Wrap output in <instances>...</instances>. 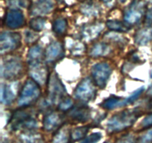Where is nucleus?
<instances>
[{
	"instance_id": "nucleus-1",
	"label": "nucleus",
	"mask_w": 152,
	"mask_h": 143,
	"mask_svg": "<svg viewBox=\"0 0 152 143\" xmlns=\"http://www.w3.org/2000/svg\"><path fill=\"white\" fill-rule=\"evenodd\" d=\"M9 125L13 130L34 132L38 128L37 112L28 107H20L13 113Z\"/></svg>"
},
{
	"instance_id": "nucleus-2",
	"label": "nucleus",
	"mask_w": 152,
	"mask_h": 143,
	"mask_svg": "<svg viewBox=\"0 0 152 143\" xmlns=\"http://www.w3.org/2000/svg\"><path fill=\"white\" fill-rule=\"evenodd\" d=\"M141 116V111L137 109L125 110L111 116L107 122V130L110 133L123 131L132 127Z\"/></svg>"
},
{
	"instance_id": "nucleus-3",
	"label": "nucleus",
	"mask_w": 152,
	"mask_h": 143,
	"mask_svg": "<svg viewBox=\"0 0 152 143\" xmlns=\"http://www.w3.org/2000/svg\"><path fill=\"white\" fill-rule=\"evenodd\" d=\"M24 73V63L18 57H6L1 62V75L8 80H14L20 77Z\"/></svg>"
},
{
	"instance_id": "nucleus-4",
	"label": "nucleus",
	"mask_w": 152,
	"mask_h": 143,
	"mask_svg": "<svg viewBox=\"0 0 152 143\" xmlns=\"http://www.w3.org/2000/svg\"><path fill=\"white\" fill-rule=\"evenodd\" d=\"M41 95L40 86L32 78L27 79L21 89L18 99V105L20 107H28L39 98Z\"/></svg>"
},
{
	"instance_id": "nucleus-5",
	"label": "nucleus",
	"mask_w": 152,
	"mask_h": 143,
	"mask_svg": "<svg viewBox=\"0 0 152 143\" xmlns=\"http://www.w3.org/2000/svg\"><path fill=\"white\" fill-rule=\"evenodd\" d=\"M47 85L48 103L50 105H52V104L58 105V104L67 96L65 86L56 73L50 74Z\"/></svg>"
},
{
	"instance_id": "nucleus-6",
	"label": "nucleus",
	"mask_w": 152,
	"mask_h": 143,
	"mask_svg": "<svg viewBox=\"0 0 152 143\" xmlns=\"http://www.w3.org/2000/svg\"><path fill=\"white\" fill-rule=\"evenodd\" d=\"M96 89L91 78L87 77L81 80L76 87L74 96L83 103H88L96 97Z\"/></svg>"
},
{
	"instance_id": "nucleus-7",
	"label": "nucleus",
	"mask_w": 152,
	"mask_h": 143,
	"mask_svg": "<svg viewBox=\"0 0 152 143\" xmlns=\"http://www.w3.org/2000/svg\"><path fill=\"white\" fill-rule=\"evenodd\" d=\"M111 73L112 68L105 62L97 63L91 68V76L94 82L100 89H103L106 86Z\"/></svg>"
},
{
	"instance_id": "nucleus-8",
	"label": "nucleus",
	"mask_w": 152,
	"mask_h": 143,
	"mask_svg": "<svg viewBox=\"0 0 152 143\" xmlns=\"http://www.w3.org/2000/svg\"><path fill=\"white\" fill-rule=\"evenodd\" d=\"M22 45V37L17 32L6 31L0 35V52L1 55L10 53Z\"/></svg>"
},
{
	"instance_id": "nucleus-9",
	"label": "nucleus",
	"mask_w": 152,
	"mask_h": 143,
	"mask_svg": "<svg viewBox=\"0 0 152 143\" xmlns=\"http://www.w3.org/2000/svg\"><path fill=\"white\" fill-rule=\"evenodd\" d=\"M65 56L63 45L57 41H53L48 45L44 52V59L47 63L53 64Z\"/></svg>"
},
{
	"instance_id": "nucleus-10",
	"label": "nucleus",
	"mask_w": 152,
	"mask_h": 143,
	"mask_svg": "<svg viewBox=\"0 0 152 143\" xmlns=\"http://www.w3.org/2000/svg\"><path fill=\"white\" fill-rule=\"evenodd\" d=\"M145 7L143 3H133L124 12V19L129 25H135L142 19L144 13H145Z\"/></svg>"
},
{
	"instance_id": "nucleus-11",
	"label": "nucleus",
	"mask_w": 152,
	"mask_h": 143,
	"mask_svg": "<svg viewBox=\"0 0 152 143\" xmlns=\"http://www.w3.org/2000/svg\"><path fill=\"white\" fill-rule=\"evenodd\" d=\"M4 24L10 29H17L25 24V16L19 9H11L6 13Z\"/></svg>"
},
{
	"instance_id": "nucleus-12",
	"label": "nucleus",
	"mask_w": 152,
	"mask_h": 143,
	"mask_svg": "<svg viewBox=\"0 0 152 143\" xmlns=\"http://www.w3.org/2000/svg\"><path fill=\"white\" fill-rule=\"evenodd\" d=\"M29 74L31 76V78L37 82L40 86L48 84L49 77H50L47 66L43 65L42 63L30 67Z\"/></svg>"
},
{
	"instance_id": "nucleus-13",
	"label": "nucleus",
	"mask_w": 152,
	"mask_h": 143,
	"mask_svg": "<svg viewBox=\"0 0 152 143\" xmlns=\"http://www.w3.org/2000/svg\"><path fill=\"white\" fill-rule=\"evenodd\" d=\"M53 9V3L50 0H37L31 4L29 13L31 16H44L48 14Z\"/></svg>"
},
{
	"instance_id": "nucleus-14",
	"label": "nucleus",
	"mask_w": 152,
	"mask_h": 143,
	"mask_svg": "<svg viewBox=\"0 0 152 143\" xmlns=\"http://www.w3.org/2000/svg\"><path fill=\"white\" fill-rule=\"evenodd\" d=\"M64 119V116L58 112H50L43 119V128L48 132L55 130L63 124Z\"/></svg>"
},
{
	"instance_id": "nucleus-15",
	"label": "nucleus",
	"mask_w": 152,
	"mask_h": 143,
	"mask_svg": "<svg viewBox=\"0 0 152 143\" xmlns=\"http://www.w3.org/2000/svg\"><path fill=\"white\" fill-rule=\"evenodd\" d=\"M17 83H11L9 84L2 83L1 86V101L4 105H9L13 102L18 93Z\"/></svg>"
},
{
	"instance_id": "nucleus-16",
	"label": "nucleus",
	"mask_w": 152,
	"mask_h": 143,
	"mask_svg": "<svg viewBox=\"0 0 152 143\" xmlns=\"http://www.w3.org/2000/svg\"><path fill=\"white\" fill-rule=\"evenodd\" d=\"M91 110L88 107H73L71 110L68 112L67 116L71 120L77 122H86L89 120L91 117Z\"/></svg>"
},
{
	"instance_id": "nucleus-17",
	"label": "nucleus",
	"mask_w": 152,
	"mask_h": 143,
	"mask_svg": "<svg viewBox=\"0 0 152 143\" xmlns=\"http://www.w3.org/2000/svg\"><path fill=\"white\" fill-rule=\"evenodd\" d=\"M43 56L44 53L39 45H34L30 48L27 55V62L29 66H34L42 63Z\"/></svg>"
},
{
	"instance_id": "nucleus-18",
	"label": "nucleus",
	"mask_w": 152,
	"mask_h": 143,
	"mask_svg": "<svg viewBox=\"0 0 152 143\" xmlns=\"http://www.w3.org/2000/svg\"><path fill=\"white\" fill-rule=\"evenodd\" d=\"M103 25L102 24H94L86 26L82 30V37L86 40H92L96 38L102 32Z\"/></svg>"
},
{
	"instance_id": "nucleus-19",
	"label": "nucleus",
	"mask_w": 152,
	"mask_h": 143,
	"mask_svg": "<svg viewBox=\"0 0 152 143\" xmlns=\"http://www.w3.org/2000/svg\"><path fill=\"white\" fill-rule=\"evenodd\" d=\"M152 40V28L139 30L134 36V42L139 46L148 44Z\"/></svg>"
},
{
	"instance_id": "nucleus-20",
	"label": "nucleus",
	"mask_w": 152,
	"mask_h": 143,
	"mask_svg": "<svg viewBox=\"0 0 152 143\" xmlns=\"http://www.w3.org/2000/svg\"><path fill=\"white\" fill-rule=\"evenodd\" d=\"M111 52V48L107 43H97L93 46L89 52V55L93 57H99L107 56Z\"/></svg>"
},
{
	"instance_id": "nucleus-21",
	"label": "nucleus",
	"mask_w": 152,
	"mask_h": 143,
	"mask_svg": "<svg viewBox=\"0 0 152 143\" xmlns=\"http://www.w3.org/2000/svg\"><path fill=\"white\" fill-rule=\"evenodd\" d=\"M101 107L106 110H113V109L121 107L126 105V98H123L121 97L111 96L103 101V102L100 104Z\"/></svg>"
},
{
	"instance_id": "nucleus-22",
	"label": "nucleus",
	"mask_w": 152,
	"mask_h": 143,
	"mask_svg": "<svg viewBox=\"0 0 152 143\" xmlns=\"http://www.w3.org/2000/svg\"><path fill=\"white\" fill-rule=\"evenodd\" d=\"M71 141V131L68 128H62L53 136L52 143H70Z\"/></svg>"
},
{
	"instance_id": "nucleus-23",
	"label": "nucleus",
	"mask_w": 152,
	"mask_h": 143,
	"mask_svg": "<svg viewBox=\"0 0 152 143\" xmlns=\"http://www.w3.org/2000/svg\"><path fill=\"white\" fill-rule=\"evenodd\" d=\"M18 143H45L41 135L36 133H24L19 136Z\"/></svg>"
},
{
	"instance_id": "nucleus-24",
	"label": "nucleus",
	"mask_w": 152,
	"mask_h": 143,
	"mask_svg": "<svg viewBox=\"0 0 152 143\" xmlns=\"http://www.w3.org/2000/svg\"><path fill=\"white\" fill-rule=\"evenodd\" d=\"M106 26L109 30L115 32H127L131 29V25L119 20H108Z\"/></svg>"
},
{
	"instance_id": "nucleus-25",
	"label": "nucleus",
	"mask_w": 152,
	"mask_h": 143,
	"mask_svg": "<svg viewBox=\"0 0 152 143\" xmlns=\"http://www.w3.org/2000/svg\"><path fill=\"white\" fill-rule=\"evenodd\" d=\"M53 31L58 36H62L65 34L68 28V22L65 18H58L53 22L52 25Z\"/></svg>"
},
{
	"instance_id": "nucleus-26",
	"label": "nucleus",
	"mask_w": 152,
	"mask_h": 143,
	"mask_svg": "<svg viewBox=\"0 0 152 143\" xmlns=\"http://www.w3.org/2000/svg\"><path fill=\"white\" fill-rule=\"evenodd\" d=\"M88 130L89 128L88 126H82L76 128L75 129L71 131V140L74 142H77L85 138L86 134L88 132Z\"/></svg>"
},
{
	"instance_id": "nucleus-27",
	"label": "nucleus",
	"mask_w": 152,
	"mask_h": 143,
	"mask_svg": "<svg viewBox=\"0 0 152 143\" xmlns=\"http://www.w3.org/2000/svg\"><path fill=\"white\" fill-rule=\"evenodd\" d=\"M46 19L45 18L41 17V16H37L35 18H32L29 22V27L31 30L34 31H42L44 28L45 25Z\"/></svg>"
},
{
	"instance_id": "nucleus-28",
	"label": "nucleus",
	"mask_w": 152,
	"mask_h": 143,
	"mask_svg": "<svg viewBox=\"0 0 152 143\" xmlns=\"http://www.w3.org/2000/svg\"><path fill=\"white\" fill-rule=\"evenodd\" d=\"M74 107V101L69 96H66L58 104L57 109L61 112H68Z\"/></svg>"
},
{
	"instance_id": "nucleus-29",
	"label": "nucleus",
	"mask_w": 152,
	"mask_h": 143,
	"mask_svg": "<svg viewBox=\"0 0 152 143\" xmlns=\"http://www.w3.org/2000/svg\"><path fill=\"white\" fill-rule=\"evenodd\" d=\"M70 50H71L72 55H75V56H80V55H82L83 53H85L86 49L84 43L78 42V43H74L71 48H70Z\"/></svg>"
},
{
	"instance_id": "nucleus-30",
	"label": "nucleus",
	"mask_w": 152,
	"mask_h": 143,
	"mask_svg": "<svg viewBox=\"0 0 152 143\" xmlns=\"http://www.w3.org/2000/svg\"><path fill=\"white\" fill-rule=\"evenodd\" d=\"M144 87H140L139 89H136L134 92H132L129 97L126 98V105H128V104H131L132 103L134 102L135 101L138 99V98L140 97V95H142V92H144Z\"/></svg>"
},
{
	"instance_id": "nucleus-31",
	"label": "nucleus",
	"mask_w": 152,
	"mask_h": 143,
	"mask_svg": "<svg viewBox=\"0 0 152 143\" xmlns=\"http://www.w3.org/2000/svg\"><path fill=\"white\" fill-rule=\"evenodd\" d=\"M102 138V135L101 133H93L90 134L88 137L85 138L81 143H97Z\"/></svg>"
},
{
	"instance_id": "nucleus-32",
	"label": "nucleus",
	"mask_w": 152,
	"mask_h": 143,
	"mask_svg": "<svg viewBox=\"0 0 152 143\" xmlns=\"http://www.w3.org/2000/svg\"><path fill=\"white\" fill-rule=\"evenodd\" d=\"M82 11L87 16H95L98 13V10L96 7H95L92 4H86L82 8Z\"/></svg>"
},
{
	"instance_id": "nucleus-33",
	"label": "nucleus",
	"mask_w": 152,
	"mask_h": 143,
	"mask_svg": "<svg viewBox=\"0 0 152 143\" xmlns=\"http://www.w3.org/2000/svg\"><path fill=\"white\" fill-rule=\"evenodd\" d=\"M145 22L147 25L152 24V1H150L149 4L145 8Z\"/></svg>"
},
{
	"instance_id": "nucleus-34",
	"label": "nucleus",
	"mask_w": 152,
	"mask_h": 143,
	"mask_svg": "<svg viewBox=\"0 0 152 143\" xmlns=\"http://www.w3.org/2000/svg\"><path fill=\"white\" fill-rule=\"evenodd\" d=\"M137 143H152V129L144 133L139 139Z\"/></svg>"
},
{
	"instance_id": "nucleus-35",
	"label": "nucleus",
	"mask_w": 152,
	"mask_h": 143,
	"mask_svg": "<svg viewBox=\"0 0 152 143\" xmlns=\"http://www.w3.org/2000/svg\"><path fill=\"white\" fill-rule=\"evenodd\" d=\"M25 41L27 43H33L35 41H37L39 38V35L36 34L35 33L32 32V31H28L25 32Z\"/></svg>"
},
{
	"instance_id": "nucleus-36",
	"label": "nucleus",
	"mask_w": 152,
	"mask_h": 143,
	"mask_svg": "<svg viewBox=\"0 0 152 143\" xmlns=\"http://www.w3.org/2000/svg\"><path fill=\"white\" fill-rule=\"evenodd\" d=\"M116 143H134V137L132 135H126L119 139Z\"/></svg>"
},
{
	"instance_id": "nucleus-37",
	"label": "nucleus",
	"mask_w": 152,
	"mask_h": 143,
	"mask_svg": "<svg viewBox=\"0 0 152 143\" xmlns=\"http://www.w3.org/2000/svg\"><path fill=\"white\" fill-rule=\"evenodd\" d=\"M141 126L142 128H148L152 126V113L147 116L141 122Z\"/></svg>"
},
{
	"instance_id": "nucleus-38",
	"label": "nucleus",
	"mask_w": 152,
	"mask_h": 143,
	"mask_svg": "<svg viewBox=\"0 0 152 143\" xmlns=\"http://www.w3.org/2000/svg\"><path fill=\"white\" fill-rule=\"evenodd\" d=\"M100 1H102V2L105 3V4H108V3H110L112 1V0H100Z\"/></svg>"
},
{
	"instance_id": "nucleus-39",
	"label": "nucleus",
	"mask_w": 152,
	"mask_h": 143,
	"mask_svg": "<svg viewBox=\"0 0 152 143\" xmlns=\"http://www.w3.org/2000/svg\"><path fill=\"white\" fill-rule=\"evenodd\" d=\"M1 143H10V142H9L8 139H4L1 140Z\"/></svg>"
},
{
	"instance_id": "nucleus-40",
	"label": "nucleus",
	"mask_w": 152,
	"mask_h": 143,
	"mask_svg": "<svg viewBox=\"0 0 152 143\" xmlns=\"http://www.w3.org/2000/svg\"><path fill=\"white\" fill-rule=\"evenodd\" d=\"M148 108H150V109H152V98L151 100H150V101H149V103H148Z\"/></svg>"
},
{
	"instance_id": "nucleus-41",
	"label": "nucleus",
	"mask_w": 152,
	"mask_h": 143,
	"mask_svg": "<svg viewBox=\"0 0 152 143\" xmlns=\"http://www.w3.org/2000/svg\"><path fill=\"white\" fill-rule=\"evenodd\" d=\"M104 143H110V142H105Z\"/></svg>"
},
{
	"instance_id": "nucleus-42",
	"label": "nucleus",
	"mask_w": 152,
	"mask_h": 143,
	"mask_svg": "<svg viewBox=\"0 0 152 143\" xmlns=\"http://www.w3.org/2000/svg\"><path fill=\"white\" fill-rule=\"evenodd\" d=\"M151 77H152V72H151Z\"/></svg>"
}]
</instances>
